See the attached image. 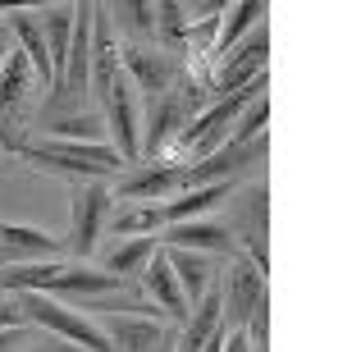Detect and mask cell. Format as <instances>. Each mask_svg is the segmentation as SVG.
Here are the masks:
<instances>
[{
  "label": "cell",
  "mask_w": 352,
  "mask_h": 352,
  "mask_svg": "<svg viewBox=\"0 0 352 352\" xmlns=\"http://www.w3.org/2000/svg\"><path fill=\"white\" fill-rule=\"evenodd\" d=\"M265 60H270V28L261 23V28H252L248 41H238L234 51L215 65V74L206 78V96L210 101H224V96L252 87L256 78H265Z\"/></svg>",
  "instance_id": "3"
},
{
  "label": "cell",
  "mask_w": 352,
  "mask_h": 352,
  "mask_svg": "<svg viewBox=\"0 0 352 352\" xmlns=\"http://www.w3.org/2000/svg\"><path fill=\"white\" fill-rule=\"evenodd\" d=\"M74 14L78 5H51V10H41V37H46V55H51V87L60 78V69H65V55H69V37H74Z\"/></svg>",
  "instance_id": "17"
},
{
  "label": "cell",
  "mask_w": 352,
  "mask_h": 352,
  "mask_svg": "<svg viewBox=\"0 0 352 352\" xmlns=\"http://www.w3.org/2000/svg\"><path fill=\"white\" fill-rule=\"evenodd\" d=\"M220 325H224L220 288H206V293H201V302H192V311H188V320H183V334L174 339V352H201V348H206V339Z\"/></svg>",
  "instance_id": "14"
},
{
  "label": "cell",
  "mask_w": 352,
  "mask_h": 352,
  "mask_svg": "<svg viewBox=\"0 0 352 352\" xmlns=\"http://www.w3.org/2000/svg\"><path fill=\"white\" fill-rule=\"evenodd\" d=\"M160 248H188V252H234V229L229 224H215V220H183V224H170L156 234Z\"/></svg>",
  "instance_id": "11"
},
{
  "label": "cell",
  "mask_w": 352,
  "mask_h": 352,
  "mask_svg": "<svg viewBox=\"0 0 352 352\" xmlns=\"http://www.w3.org/2000/svg\"><path fill=\"white\" fill-rule=\"evenodd\" d=\"M265 5L261 0H243V5H224V19H220V32H215V55L210 60H224V55L234 51L238 41H243V32H252V28H261L265 19Z\"/></svg>",
  "instance_id": "18"
},
{
  "label": "cell",
  "mask_w": 352,
  "mask_h": 352,
  "mask_svg": "<svg viewBox=\"0 0 352 352\" xmlns=\"http://www.w3.org/2000/svg\"><path fill=\"white\" fill-rule=\"evenodd\" d=\"M265 146H270V138H256V142H224L220 151H210L206 160H192V165H183V188L229 183L238 170H248L252 160H265Z\"/></svg>",
  "instance_id": "8"
},
{
  "label": "cell",
  "mask_w": 352,
  "mask_h": 352,
  "mask_svg": "<svg viewBox=\"0 0 352 352\" xmlns=\"http://www.w3.org/2000/svg\"><path fill=\"white\" fill-rule=\"evenodd\" d=\"M110 229H115L119 238H156L160 229H165V215H160V201H129L124 210H115L110 215Z\"/></svg>",
  "instance_id": "20"
},
{
  "label": "cell",
  "mask_w": 352,
  "mask_h": 352,
  "mask_svg": "<svg viewBox=\"0 0 352 352\" xmlns=\"http://www.w3.org/2000/svg\"><path fill=\"white\" fill-rule=\"evenodd\" d=\"M19 325H23L19 298H14V293H5V298H0V329H19Z\"/></svg>",
  "instance_id": "26"
},
{
  "label": "cell",
  "mask_w": 352,
  "mask_h": 352,
  "mask_svg": "<svg viewBox=\"0 0 352 352\" xmlns=\"http://www.w3.org/2000/svg\"><path fill=\"white\" fill-rule=\"evenodd\" d=\"M174 192H183V165H151V170L119 183L115 197H124V201H156V197H165L170 201Z\"/></svg>",
  "instance_id": "15"
},
{
  "label": "cell",
  "mask_w": 352,
  "mask_h": 352,
  "mask_svg": "<svg viewBox=\"0 0 352 352\" xmlns=\"http://www.w3.org/2000/svg\"><path fill=\"white\" fill-rule=\"evenodd\" d=\"M110 197H115V192H110L105 183H82L78 192H74V229H69L65 248L74 252V256H82V261L96 252V243H101V234H105Z\"/></svg>",
  "instance_id": "5"
},
{
  "label": "cell",
  "mask_w": 352,
  "mask_h": 352,
  "mask_svg": "<svg viewBox=\"0 0 352 352\" xmlns=\"http://www.w3.org/2000/svg\"><path fill=\"white\" fill-rule=\"evenodd\" d=\"M265 302V274L248 261V256H234L229 261V274H224V288H220V311H224V325L243 329L252 320V311Z\"/></svg>",
  "instance_id": "6"
},
{
  "label": "cell",
  "mask_w": 352,
  "mask_h": 352,
  "mask_svg": "<svg viewBox=\"0 0 352 352\" xmlns=\"http://www.w3.org/2000/svg\"><path fill=\"white\" fill-rule=\"evenodd\" d=\"M91 23H96V5L82 0L78 14H74V37H69V55L65 69L55 78L51 105H78L87 96V74H91Z\"/></svg>",
  "instance_id": "4"
},
{
  "label": "cell",
  "mask_w": 352,
  "mask_h": 352,
  "mask_svg": "<svg viewBox=\"0 0 352 352\" xmlns=\"http://www.w3.org/2000/svg\"><path fill=\"white\" fill-rule=\"evenodd\" d=\"M0 288L5 293H46V298H101L115 293L119 279L105 270H87V265H65V261H23V265H5L0 270Z\"/></svg>",
  "instance_id": "1"
},
{
  "label": "cell",
  "mask_w": 352,
  "mask_h": 352,
  "mask_svg": "<svg viewBox=\"0 0 352 352\" xmlns=\"http://www.w3.org/2000/svg\"><path fill=\"white\" fill-rule=\"evenodd\" d=\"M224 339H229V325H220V329H215V334L206 339V348H201V352H224Z\"/></svg>",
  "instance_id": "30"
},
{
  "label": "cell",
  "mask_w": 352,
  "mask_h": 352,
  "mask_svg": "<svg viewBox=\"0 0 352 352\" xmlns=\"http://www.w3.org/2000/svg\"><path fill=\"white\" fill-rule=\"evenodd\" d=\"M119 69L129 74L133 91L146 96V101H160L179 87V65H174L165 51H142V46H124L119 51Z\"/></svg>",
  "instance_id": "7"
},
{
  "label": "cell",
  "mask_w": 352,
  "mask_h": 352,
  "mask_svg": "<svg viewBox=\"0 0 352 352\" xmlns=\"http://www.w3.org/2000/svg\"><path fill=\"white\" fill-rule=\"evenodd\" d=\"M96 325H101V334L110 339V348H115V352H151L160 339H165V329H160L156 316H138V311L101 316Z\"/></svg>",
  "instance_id": "10"
},
{
  "label": "cell",
  "mask_w": 352,
  "mask_h": 352,
  "mask_svg": "<svg viewBox=\"0 0 352 352\" xmlns=\"http://www.w3.org/2000/svg\"><path fill=\"white\" fill-rule=\"evenodd\" d=\"M5 28H10L14 37H19V51L28 55L32 74H37L41 82H51V55H46V37H41V23L32 19V14H14Z\"/></svg>",
  "instance_id": "21"
},
{
  "label": "cell",
  "mask_w": 352,
  "mask_h": 352,
  "mask_svg": "<svg viewBox=\"0 0 352 352\" xmlns=\"http://www.w3.org/2000/svg\"><path fill=\"white\" fill-rule=\"evenodd\" d=\"M165 261H170L174 279H179V293L192 302H201V293L210 288V261L201 252H188V248H165Z\"/></svg>",
  "instance_id": "19"
},
{
  "label": "cell",
  "mask_w": 352,
  "mask_h": 352,
  "mask_svg": "<svg viewBox=\"0 0 352 352\" xmlns=\"http://www.w3.org/2000/svg\"><path fill=\"white\" fill-rule=\"evenodd\" d=\"M51 138H60V142H87V146L110 142L101 110H91V115H69V119H60V124L51 129Z\"/></svg>",
  "instance_id": "23"
},
{
  "label": "cell",
  "mask_w": 352,
  "mask_h": 352,
  "mask_svg": "<svg viewBox=\"0 0 352 352\" xmlns=\"http://www.w3.org/2000/svg\"><path fill=\"white\" fill-rule=\"evenodd\" d=\"M5 265H10V256H5V252H0V270H5Z\"/></svg>",
  "instance_id": "32"
},
{
  "label": "cell",
  "mask_w": 352,
  "mask_h": 352,
  "mask_svg": "<svg viewBox=\"0 0 352 352\" xmlns=\"http://www.w3.org/2000/svg\"><path fill=\"white\" fill-rule=\"evenodd\" d=\"M65 248L55 234H41L32 224H10L0 220V252L10 256V265H23V261H51L55 252Z\"/></svg>",
  "instance_id": "13"
},
{
  "label": "cell",
  "mask_w": 352,
  "mask_h": 352,
  "mask_svg": "<svg viewBox=\"0 0 352 352\" xmlns=\"http://www.w3.org/2000/svg\"><path fill=\"white\" fill-rule=\"evenodd\" d=\"M124 14H133V23L142 28V32H156V5H124Z\"/></svg>",
  "instance_id": "27"
},
{
  "label": "cell",
  "mask_w": 352,
  "mask_h": 352,
  "mask_svg": "<svg viewBox=\"0 0 352 352\" xmlns=\"http://www.w3.org/2000/svg\"><path fill=\"white\" fill-rule=\"evenodd\" d=\"M156 248H160V243H156L151 234H146V238H119L115 252L105 256L101 270H105V274H115V279H124V274H138L146 261H151V252H156Z\"/></svg>",
  "instance_id": "22"
},
{
  "label": "cell",
  "mask_w": 352,
  "mask_h": 352,
  "mask_svg": "<svg viewBox=\"0 0 352 352\" xmlns=\"http://www.w3.org/2000/svg\"><path fill=\"white\" fill-rule=\"evenodd\" d=\"M28 352H82V348H74V343H65V339H55V334H51V339H37Z\"/></svg>",
  "instance_id": "28"
},
{
  "label": "cell",
  "mask_w": 352,
  "mask_h": 352,
  "mask_svg": "<svg viewBox=\"0 0 352 352\" xmlns=\"http://www.w3.org/2000/svg\"><path fill=\"white\" fill-rule=\"evenodd\" d=\"M28 78H32V65L19 46H10V55L0 60V142L19 146L14 138V119H19V105L28 96Z\"/></svg>",
  "instance_id": "9"
},
{
  "label": "cell",
  "mask_w": 352,
  "mask_h": 352,
  "mask_svg": "<svg viewBox=\"0 0 352 352\" xmlns=\"http://www.w3.org/2000/svg\"><path fill=\"white\" fill-rule=\"evenodd\" d=\"M32 165L41 170H55V174H69V179H87V183H105L110 174L124 170V160L110 142L101 146H87V142H60V138H46V142H19Z\"/></svg>",
  "instance_id": "2"
},
{
  "label": "cell",
  "mask_w": 352,
  "mask_h": 352,
  "mask_svg": "<svg viewBox=\"0 0 352 352\" xmlns=\"http://www.w3.org/2000/svg\"><path fill=\"white\" fill-rule=\"evenodd\" d=\"M224 352H252L248 334H243V329H229V339H224Z\"/></svg>",
  "instance_id": "29"
},
{
  "label": "cell",
  "mask_w": 352,
  "mask_h": 352,
  "mask_svg": "<svg viewBox=\"0 0 352 352\" xmlns=\"http://www.w3.org/2000/svg\"><path fill=\"white\" fill-rule=\"evenodd\" d=\"M156 32L165 41H183V37H188V14H183V5L160 0V5H156Z\"/></svg>",
  "instance_id": "25"
},
{
  "label": "cell",
  "mask_w": 352,
  "mask_h": 352,
  "mask_svg": "<svg viewBox=\"0 0 352 352\" xmlns=\"http://www.w3.org/2000/svg\"><path fill=\"white\" fill-rule=\"evenodd\" d=\"M142 284H146V293H151V302H156V311L160 316H170V320H188V298L179 293V279H174V270H170V261H165V248H156L151 252V261L142 265Z\"/></svg>",
  "instance_id": "12"
},
{
  "label": "cell",
  "mask_w": 352,
  "mask_h": 352,
  "mask_svg": "<svg viewBox=\"0 0 352 352\" xmlns=\"http://www.w3.org/2000/svg\"><path fill=\"white\" fill-rule=\"evenodd\" d=\"M265 124H270V96H256L238 115V129L229 133V142H256V138H265Z\"/></svg>",
  "instance_id": "24"
},
{
  "label": "cell",
  "mask_w": 352,
  "mask_h": 352,
  "mask_svg": "<svg viewBox=\"0 0 352 352\" xmlns=\"http://www.w3.org/2000/svg\"><path fill=\"white\" fill-rule=\"evenodd\" d=\"M151 352H174V339H170V334H165V339H160V343H156V348H151Z\"/></svg>",
  "instance_id": "31"
},
{
  "label": "cell",
  "mask_w": 352,
  "mask_h": 352,
  "mask_svg": "<svg viewBox=\"0 0 352 352\" xmlns=\"http://www.w3.org/2000/svg\"><path fill=\"white\" fill-rule=\"evenodd\" d=\"M5 32H10V28H5V23H0V37H5Z\"/></svg>",
  "instance_id": "33"
},
{
  "label": "cell",
  "mask_w": 352,
  "mask_h": 352,
  "mask_svg": "<svg viewBox=\"0 0 352 352\" xmlns=\"http://www.w3.org/2000/svg\"><path fill=\"white\" fill-rule=\"evenodd\" d=\"M224 197H229V183H206V188H183V192H174L170 201H160L165 229H170V224H183V220H201L210 206H220Z\"/></svg>",
  "instance_id": "16"
}]
</instances>
